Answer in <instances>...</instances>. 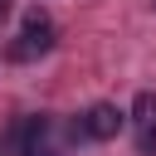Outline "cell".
Instances as JSON below:
<instances>
[{"instance_id": "cell-1", "label": "cell", "mask_w": 156, "mask_h": 156, "mask_svg": "<svg viewBox=\"0 0 156 156\" xmlns=\"http://www.w3.org/2000/svg\"><path fill=\"white\" fill-rule=\"evenodd\" d=\"M49 49H54V20L44 10H29L24 24H20V39L10 44V58L15 63H29V58H44Z\"/></svg>"}, {"instance_id": "cell-2", "label": "cell", "mask_w": 156, "mask_h": 156, "mask_svg": "<svg viewBox=\"0 0 156 156\" xmlns=\"http://www.w3.org/2000/svg\"><path fill=\"white\" fill-rule=\"evenodd\" d=\"M122 127H127V112H117L112 102H93L73 132H83V136H93V141H112Z\"/></svg>"}, {"instance_id": "cell-3", "label": "cell", "mask_w": 156, "mask_h": 156, "mask_svg": "<svg viewBox=\"0 0 156 156\" xmlns=\"http://www.w3.org/2000/svg\"><path fill=\"white\" fill-rule=\"evenodd\" d=\"M132 127H136V151L156 156V93H136L132 98Z\"/></svg>"}, {"instance_id": "cell-4", "label": "cell", "mask_w": 156, "mask_h": 156, "mask_svg": "<svg viewBox=\"0 0 156 156\" xmlns=\"http://www.w3.org/2000/svg\"><path fill=\"white\" fill-rule=\"evenodd\" d=\"M20 156H58L54 146H39V141H29V146H20Z\"/></svg>"}]
</instances>
